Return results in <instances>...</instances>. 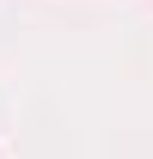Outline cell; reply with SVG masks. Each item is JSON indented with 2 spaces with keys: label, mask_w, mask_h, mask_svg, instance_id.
<instances>
[]
</instances>
